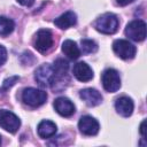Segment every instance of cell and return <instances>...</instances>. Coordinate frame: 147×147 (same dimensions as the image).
I'll use <instances>...</instances> for the list:
<instances>
[{
  "label": "cell",
  "instance_id": "obj_1",
  "mask_svg": "<svg viewBox=\"0 0 147 147\" xmlns=\"http://www.w3.org/2000/svg\"><path fill=\"white\" fill-rule=\"evenodd\" d=\"M53 68H54V76H53L51 87L55 92H61L67 87L69 83V77H68L69 63L63 59H57Z\"/></svg>",
  "mask_w": 147,
  "mask_h": 147
},
{
  "label": "cell",
  "instance_id": "obj_2",
  "mask_svg": "<svg viewBox=\"0 0 147 147\" xmlns=\"http://www.w3.org/2000/svg\"><path fill=\"white\" fill-rule=\"evenodd\" d=\"M118 18L116 15L111 14V13H106L103 15H101L94 23L95 29L105 34H113L117 31L118 29Z\"/></svg>",
  "mask_w": 147,
  "mask_h": 147
},
{
  "label": "cell",
  "instance_id": "obj_3",
  "mask_svg": "<svg viewBox=\"0 0 147 147\" xmlns=\"http://www.w3.org/2000/svg\"><path fill=\"white\" fill-rule=\"evenodd\" d=\"M22 100L30 107H39L47 100V93L42 90L34 87H28L22 92Z\"/></svg>",
  "mask_w": 147,
  "mask_h": 147
},
{
  "label": "cell",
  "instance_id": "obj_4",
  "mask_svg": "<svg viewBox=\"0 0 147 147\" xmlns=\"http://www.w3.org/2000/svg\"><path fill=\"white\" fill-rule=\"evenodd\" d=\"M113 51L114 53L119 56L123 60H130L133 59L136 53H137V48L133 44H131L127 40L124 39H117L113 42Z\"/></svg>",
  "mask_w": 147,
  "mask_h": 147
},
{
  "label": "cell",
  "instance_id": "obj_5",
  "mask_svg": "<svg viewBox=\"0 0 147 147\" xmlns=\"http://www.w3.org/2000/svg\"><path fill=\"white\" fill-rule=\"evenodd\" d=\"M102 86L107 92L114 93L116 91L119 90L121 87V78H119V74L118 71H116L115 69H107L103 71L102 77Z\"/></svg>",
  "mask_w": 147,
  "mask_h": 147
},
{
  "label": "cell",
  "instance_id": "obj_6",
  "mask_svg": "<svg viewBox=\"0 0 147 147\" xmlns=\"http://www.w3.org/2000/svg\"><path fill=\"white\" fill-rule=\"evenodd\" d=\"M125 34L134 41H142L146 38V23L141 20L130 22L125 28Z\"/></svg>",
  "mask_w": 147,
  "mask_h": 147
},
{
  "label": "cell",
  "instance_id": "obj_7",
  "mask_svg": "<svg viewBox=\"0 0 147 147\" xmlns=\"http://www.w3.org/2000/svg\"><path fill=\"white\" fill-rule=\"evenodd\" d=\"M21 125L20 118L11 111L1 109L0 110V126L10 133H15Z\"/></svg>",
  "mask_w": 147,
  "mask_h": 147
},
{
  "label": "cell",
  "instance_id": "obj_8",
  "mask_svg": "<svg viewBox=\"0 0 147 147\" xmlns=\"http://www.w3.org/2000/svg\"><path fill=\"white\" fill-rule=\"evenodd\" d=\"M53 46V34L48 29H41L37 32L34 39V48L40 53L48 52Z\"/></svg>",
  "mask_w": 147,
  "mask_h": 147
},
{
  "label": "cell",
  "instance_id": "obj_9",
  "mask_svg": "<svg viewBox=\"0 0 147 147\" xmlns=\"http://www.w3.org/2000/svg\"><path fill=\"white\" fill-rule=\"evenodd\" d=\"M53 76H54V68H53V65H51L48 63L41 64L40 67L37 68V70L34 72L36 82L42 87L51 86L52 80H53Z\"/></svg>",
  "mask_w": 147,
  "mask_h": 147
},
{
  "label": "cell",
  "instance_id": "obj_10",
  "mask_svg": "<svg viewBox=\"0 0 147 147\" xmlns=\"http://www.w3.org/2000/svg\"><path fill=\"white\" fill-rule=\"evenodd\" d=\"M78 129L85 136H95L99 132L100 125H99V122L94 117L85 115L80 117L78 122Z\"/></svg>",
  "mask_w": 147,
  "mask_h": 147
},
{
  "label": "cell",
  "instance_id": "obj_11",
  "mask_svg": "<svg viewBox=\"0 0 147 147\" xmlns=\"http://www.w3.org/2000/svg\"><path fill=\"white\" fill-rule=\"evenodd\" d=\"M54 108L56 113L63 117H70L75 114V105L65 96H60L54 101Z\"/></svg>",
  "mask_w": 147,
  "mask_h": 147
},
{
  "label": "cell",
  "instance_id": "obj_12",
  "mask_svg": "<svg viewBox=\"0 0 147 147\" xmlns=\"http://www.w3.org/2000/svg\"><path fill=\"white\" fill-rule=\"evenodd\" d=\"M72 74L79 82H90L93 78V70L85 62L76 63L74 65Z\"/></svg>",
  "mask_w": 147,
  "mask_h": 147
},
{
  "label": "cell",
  "instance_id": "obj_13",
  "mask_svg": "<svg viewBox=\"0 0 147 147\" xmlns=\"http://www.w3.org/2000/svg\"><path fill=\"white\" fill-rule=\"evenodd\" d=\"M79 96L90 107L98 106V105H100L102 102V95L95 88H84V90H80Z\"/></svg>",
  "mask_w": 147,
  "mask_h": 147
},
{
  "label": "cell",
  "instance_id": "obj_14",
  "mask_svg": "<svg viewBox=\"0 0 147 147\" xmlns=\"http://www.w3.org/2000/svg\"><path fill=\"white\" fill-rule=\"evenodd\" d=\"M115 108L121 116L129 117L133 113V101L127 96H121L116 100Z\"/></svg>",
  "mask_w": 147,
  "mask_h": 147
},
{
  "label": "cell",
  "instance_id": "obj_15",
  "mask_svg": "<svg viewBox=\"0 0 147 147\" xmlns=\"http://www.w3.org/2000/svg\"><path fill=\"white\" fill-rule=\"evenodd\" d=\"M77 23V16L74 11L69 10L54 20V24L60 29H68Z\"/></svg>",
  "mask_w": 147,
  "mask_h": 147
},
{
  "label": "cell",
  "instance_id": "obj_16",
  "mask_svg": "<svg viewBox=\"0 0 147 147\" xmlns=\"http://www.w3.org/2000/svg\"><path fill=\"white\" fill-rule=\"evenodd\" d=\"M56 125L55 123H53L52 121H41L39 124H38V127H37V131H38V134L40 138L42 139H48L51 137H53L55 133H56Z\"/></svg>",
  "mask_w": 147,
  "mask_h": 147
},
{
  "label": "cell",
  "instance_id": "obj_17",
  "mask_svg": "<svg viewBox=\"0 0 147 147\" xmlns=\"http://www.w3.org/2000/svg\"><path fill=\"white\" fill-rule=\"evenodd\" d=\"M62 52L71 60H77L80 56V49L77 44L70 39L64 40L62 44Z\"/></svg>",
  "mask_w": 147,
  "mask_h": 147
},
{
  "label": "cell",
  "instance_id": "obj_18",
  "mask_svg": "<svg viewBox=\"0 0 147 147\" xmlns=\"http://www.w3.org/2000/svg\"><path fill=\"white\" fill-rule=\"evenodd\" d=\"M14 28H15V24L13 20L5 16H0V34L1 36H7L11 33Z\"/></svg>",
  "mask_w": 147,
  "mask_h": 147
},
{
  "label": "cell",
  "instance_id": "obj_19",
  "mask_svg": "<svg viewBox=\"0 0 147 147\" xmlns=\"http://www.w3.org/2000/svg\"><path fill=\"white\" fill-rule=\"evenodd\" d=\"M80 44H82V52L84 54H92L98 51L96 42L91 39H83Z\"/></svg>",
  "mask_w": 147,
  "mask_h": 147
},
{
  "label": "cell",
  "instance_id": "obj_20",
  "mask_svg": "<svg viewBox=\"0 0 147 147\" xmlns=\"http://www.w3.org/2000/svg\"><path fill=\"white\" fill-rule=\"evenodd\" d=\"M20 79V77L18 76H11V77H9V78H7V79H5L3 80V83H2V91H7L8 88H10L17 80Z\"/></svg>",
  "mask_w": 147,
  "mask_h": 147
},
{
  "label": "cell",
  "instance_id": "obj_21",
  "mask_svg": "<svg viewBox=\"0 0 147 147\" xmlns=\"http://www.w3.org/2000/svg\"><path fill=\"white\" fill-rule=\"evenodd\" d=\"M34 60H36L34 56H33L30 52H24V53L22 54V56H21V62H22L23 64H25V65H26V64H28V65H31Z\"/></svg>",
  "mask_w": 147,
  "mask_h": 147
},
{
  "label": "cell",
  "instance_id": "obj_22",
  "mask_svg": "<svg viewBox=\"0 0 147 147\" xmlns=\"http://www.w3.org/2000/svg\"><path fill=\"white\" fill-rule=\"evenodd\" d=\"M7 61V49L0 45V65H2Z\"/></svg>",
  "mask_w": 147,
  "mask_h": 147
},
{
  "label": "cell",
  "instance_id": "obj_23",
  "mask_svg": "<svg viewBox=\"0 0 147 147\" xmlns=\"http://www.w3.org/2000/svg\"><path fill=\"white\" fill-rule=\"evenodd\" d=\"M140 134L142 137V139H146V119H144L140 124Z\"/></svg>",
  "mask_w": 147,
  "mask_h": 147
},
{
  "label": "cell",
  "instance_id": "obj_24",
  "mask_svg": "<svg viewBox=\"0 0 147 147\" xmlns=\"http://www.w3.org/2000/svg\"><path fill=\"white\" fill-rule=\"evenodd\" d=\"M18 3H21L22 6H25V7H30L33 5L34 0H17Z\"/></svg>",
  "mask_w": 147,
  "mask_h": 147
},
{
  "label": "cell",
  "instance_id": "obj_25",
  "mask_svg": "<svg viewBox=\"0 0 147 147\" xmlns=\"http://www.w3.org/2000/svg\"><path fill=\"white\" fill-rule=\"evenodd\" d=\"M133 0H116V2L119 5V6H126L129 3H131Z\"/></svg>",
  "mask_w": 147,
  "mask_h": 147
},
{
  "label": "cell",
  "instance_id": "obj_26",
  "mask_svg": "<svg viewBox=\"0 0 147 147\" xmlns=\"http://www.w3.org/2000/svg\"><path fill=\"white\" fill-rule=\"evenodd\" d=\"M0 145H1V136H0Z\"/></svg>",
  "mask_w": 147,
  "mask_h": 147
}]
</instances>
